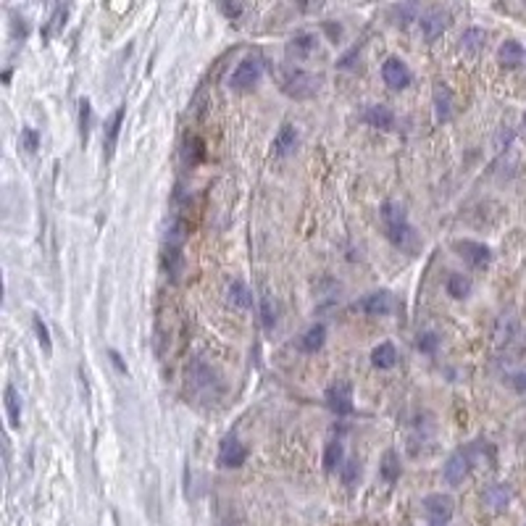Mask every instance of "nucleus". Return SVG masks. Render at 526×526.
Listing matches in <instances>:
<instances>
[{"mask_svg": "<svg viewBox=\"0 0 526 526\" xmlns=\"http://www.w3.org/2000/svg\"><path fill=\"white\" fill-rule=\"evenodd\" d=\"M321 3H324V0H298L300 11H305V14H311V11L321 9Z\"/></svg>", "mask_w": 526, "mask_h": 526, "instance_id": "obj_33", "label": "nucleus"}, {"mask_svg": "<svg viewBox=\"0 0 526 526\" xmlns=\"http://www.w3.org/2000/svg\"><path fill=\"white\" fill-rule=\"evenodd\" d=\"M3 400H6V414H9L11 429H19V426H21V397H19V392H16L14 384L6 387Z\"/></svg>", "mask_w": 526, "mask_h": 526, "instance_id": "obj_17", "label": "nucleus"}, {"mask_svg": "<svg viewBox=\"0 0 526 526\" xmlns=\"http://www.w3.org/2000/svg\"><path fill=\"white\" fill-rule=\"evenodd\" d=\"M371 363L377 366V369H392L397 363V350L392 342H382L379 347H374V353H371Z\"/></svg>", "mask_w": 526, "mask_h": 526, "instance_id": "obj_19", "label": "nucleus"}, {"mask_svg": "<svg viewBox=\"0 0 526 526\" xmlns=\"http://www.w3.org/2000/svg\"><path fill=\"white\" fill-rule=\"evenodd\" d=\"M342 463V445L340 442H329L327 450H324V468L327 471H335Z\"/></svg>", "mask_w": 526, "mask_h": 526, "instance_id": "obj_24", "label": "nucleus"}, {"mask_svg": "<svg viewBox=\"0 0 526 526\" xmlns=\"http://www.w3.org/2000/svg\"><path fill=\"white\" fill-rule=\"evenodd\" d=\"M468 466H471V450H461V453H456V456H450L448 463H445V468H442L445 482H448L450 487H458V484L466 479Z\"/></svg>", "mask_w": 526, "mask_h": 526, "instance_id": "obj_9", "label": "nucleus"}, {"mask_svg": "<svg viewBox=\"0 0 526 526\" xmlns=\"http://www.w3.org/2000/svg\"><path fill=\"white\" fill-rule=\"evenodd\" d=\"M121 121H124V108H116V111H113V116L108 119V124H105V137H103L105 158H111L113 150H116V142H119V132H121Z\"/></svg>", "mask_w": 526, "mask_h": 526, "instance_id": "obj_14", "label": "nucleus"}, {"mask_svg": "<svg viewBox=\"0 0 526 526\" xmlns=\"http://www.w3.org/2000/svg\"><path fill=\"white\" fill-rule=\"evenodd\" d=\"M324 342H327V327H324V324H313V327L298 340V347H300L303 353H316V350L324 347Z\"/></svg>", "mask_w": 526, "mask_h": 526, "instance_id": "obj_15", "label": "nucleus"}, {"mask_svg": "<svg viewBox=\"0 0 526 526\" xmlns=\"http://www.w3.org/2000/svg\"><path fill=\"white\" fill-rule=\"evenodd\" d=\"M508 487H492L490 492H487V503H490L492 508H505V505H508Z\"/></svg>", "mask_w": 526, "mask_h": 526, "instance_id": "obj_25", "label": "nucleus"}, {"mask_svg": "<svg viewBox=\"0 0 526 526\" xmlns=\"http://www.w3.org/2000/svg\"><path fill=\"white\" fill-rule=\"evenodd\" d=\"M248 461V448L237 437H226L219 450V463L224 468H240Z\"/></svg>", "mask_w": 526, "mask_h": 526, "instance_id": "obj_10", "label": "nucleus"}, {"mask_svg": "<svg viewBox=\"0 0 526 526\" xmlns=\"http://www.w3.org/2000/svg\"><path fill=\"white\" fill-rule=\"evenodd\" d=\"M453 251L461 256V258L466 261L471 268H487L492 261V251L482 242H474V240H458L453 242Z\"/></svg>", "mask_w": 526, "mask_h": 526, "instance_id": "obj_4", "label": "nucleus"}, {"mask_svg": "<svg viewBox=\"0 0 526 526\" xmlns=\"http://www.w3.org/2000/svg\"><path fill=\"white\" fill-rule=\"evenodd\" d=\"M382 79L389 90H406L414 77H411V69L400 58H387L382 66Z\"/></svg>", "mask_w": 526, "mask_h": 526, "instance_id": "obj_7", "label": "nucleus"}, {"mask_svg": "<svg viewBox=\"0 0 526 526\" xmlns=\"http://www.w3.org/2000/svg\"><path fill=\"white\" fill-rule=\"evenodd\" d=\"M221 9H224V14L229 19H237L240 16V6L237 3H229V0H221Z\"/></svg>", "mask_w": 526, "mask_h": 526, "instance_id": "obj_32", "label": "nucleus"}, {"mask_svg": "<svg viewBox=\"0 0 526 526\" xmlns=\"http://www.w3.org/2000/svg\"><path fill=\"white\" fill-rule=\"evenodd\" d=\"M382 476L387 482H395L397 476H400V458H397L395 450H387L384 458H382Z\"/></svg>", "mask_w": 526, "mask_h": 526, "instance_id": "obj_23", "label": "nucleus"}, {"mask_svg": "<svg viewBox=\"0 0 526 526\" xmlns=\"http://www.w3.org/2000/svg\"><path fill=\"white\" fill-rule=\"evenodd\" d=\"M79 132H82V140L87 142V135H90V100L79 103Z\"/></svg>", "mask_w": 526, "mask_h": 526, "instance_id": "obj_30", "label": "nucleus"}, {"mask_svg": "<svg viewBox=\"0 0 526 526\" xmlns=\"http://www.w3.org/2000/svg\"><path fill=\"white\" fill-rule=\"evenodd\" d=\"M484 40H487V35H484L482 29H468L461 43H463V48H466V51H476V48H482Z\"/></svg>", "mask_w": 526, "mask_h": 526, "instance_id": "obj_28", "label": "nucleus"}, {"mask_svg": "<svg viewBox=\"0 0 526 526\" xmlns=\"http://www.w3.org/2000/svg\"><path fill=\"white\" fill-rule=\"evenodd\" d=\"M434 108H437V119L448 121L450 111H453V98H450V90L445 85L434 87Z\"/></svg>", "mask_w": 526, "mask_h": 526, "instance_id": "obj_20", "label": "nucleus"}, {"mask_svg": "<svg viewBox=\"0 0 526 526\" xmlns=\"http://www.w3.org/2000/svg\"><path fill=\"white\" fill-rule=\"evenodd\" d=\"M445 290H448L450 298H456V300H463V298H468V293H471V279H468V276H463V274H453L448 279Z\"/></svg>", "mask_w": 526, "mask_h": 526, "instance_id": "obj_21", "label": "nucleus"}, {"mask_svg": "<svg viewBox=\"0 0 526 526\" xmlns=\"http://www.w3.org/2000/svg\"><path fill=\"white\" fill-rule=\"evenodd\" d=\"M35 335H37V340H40V347H43L45 353L51 355V350H53L51 332H48V327H45V321L40 319V316H35Z\"/></svg>", "mask_w": 526, "mask_h": 526, "instance_id": "obj_26", "label": "nucleus"}, {"mask_svg": "<svg viewBox=\"0 0 526 526\" xmlns=\"http://www.w3.org/2000/svg\"><path fill=\"white\" fill-rule=\"evenodd\" d=\"M510 384H513L518 392H526V371H524V374H516V377H510Z\"/></svg>", "mask_w": 526, "mask_h": 526, "instance_id": "obj_34", "label": "nucleus"}, {"mask_svg": "<svg viewBox=\"0 0 526 526\" xmlns=\"http://www.w3.org/2000/svg\"><path fill=\"white\" fill-rule=\"evenodd\" d=\"M108 355H111V361L116 363V369H119V371H127V366H124V361H121V355L116 353V350H111Z\"/></svg>", "mask_w": 526, "mask_h": 526, "instance_id": "obj_36", "label": "nucleus"}, {"mask_svg": "<svg viewBox=\"0 0 526 526\" xmlns=\"http://www.w3.org/2000/svg\"><path fill=\"white\" fill-rule=\"evenodd\" d=\"M261 74H263V61L258 56H248V58H242L237 63V69L232 71V77H229V85L234 90H251L253 85H258Z\"/></svg>", "mask_w": 526, "mask_h": 526, "instance_id": "obj_3", "label": "nucleus"}, {"mask_svg": "<svg viewBox=\"0 0 526 526\" xmlns=\"http://www.w3.org/2000/svg\"><path fill=\"white\" fill-rule=\"evenodd\" d=\"M498 61H500L505 69H516L518 63L524 61V48L518 43H513V40H508V43L500 45V51H498Z\"/></svg>", "mask_w": 526, "mask_h": 526, "instance_id": "obj_18", "label": "nucleus"}, {"mask_svg": "<svg viewBox=\"0 0 526 526\" xmlns=\"http://www.w3.org/2000/svg\"><path fill=\"white\" fill-rule=\"evenodd\" d=\"M419 350H421V353H434V350H437V335H434V332L419 335Z\"/></svg>", "mask_w": 526, "mask_h": 526, "instance_id": "obj_31", "label": "nucleus"}, {"mask_svg": "<svg viewBox=\"0 0 526 526\" xmlns=\"http://www.w3.org/2000/svg\"><path fill=\"white\" fill-rule=\"evenodd\" d=\"M37 145H40V135H37V130L26 127V130L21 132V150H24V153H35Z\"/></svg>", "mask_w": 526, "mask_h": 526, "instance_id": "obj_27", "label": "nucleus"}, {"mask_svg": "<svg viewBox=\"0 0 526 526\" xmlns=\"http://www.w3.org/2000/svg\"><path fill=\"white\" fill-rule=\"evenodd\" d=\"M355 474H358V463H347V468H345V482H347V484L353 482Z\"/></svg>", "mask_w": 526, "mask_h": 526, "instance_id": "obj_35", "label": "nucleus"}, {"mask_svg": "<svg viewBox=\"0 0 526 526\" xmlns=\"http://www.w3.org/2000/svg\"><path fill=\"white\" fill-rule=\"evenodd\" d=\"M448 26H450L448 11L434 9V11H429V14H424L421 16V32H424V40H426V43H434V40H437Z\"/></svg>", "mask_w": 526, "mask_h": 526, "instance_id": "obj_11", "label": "nucleus"}, {"mask_svg": "<svg viewBox=\"0 0 526 526\" xmlns=\"http://www.w3.org/2000/svg\"><path fill=\"white\" fill-rule=\"evenodd\" d=\"M363 121H366L369 127H374V130L389 132L395 127V113L389 111L387 105H371V108H366V113H363Z\"/></svg>", "mask_w": 526, "mask_h": 526, "instance_id": "obj_12", "label": "nucleus"}, {"mask_svg": "<svg viewBox=\"0 0 526 526\" xmlns=\"http://www.w3.org/2000/svg\"><path fill=\"white\" fill-rule=\"evenodd\" d=\"M382 221H384V232H387L389 242L406 253L419 251V237H416V229L408 224L406 208L400 203H384L382 206Z\"/></svg>", "mask_w": 526, "mask_h": 526, "instance_id": "obj_1", "label": "nucleus"}, {"mask_svg": "<svg viewBox=\"0 0 526 526\" xmlns=\"http://www.w3.org/2000/svg\"><path fill=\"white\" fill-rule=\"evenodd\" d=\"M424 510H426L431 526H445L453 518L456 503L450 495H429V498H424Z\"/></svg>", "mask_w": 526, "mask_h": 526, "instance_id": "obj_5", "label": "nucleus"}, {"mask_svg": "<svg viewBox=\"0 0 526 526\" xmlns=\"http://www.w3.org/2000/svg\"><path fill=\"white\" fill-rule=\"evenodd\" d=\"M524 130H526V113H524Z\"/></svg>", "mask_w": 526, "mask_h": 526, "instance_id": "obj_37", "label": "nucleus"}, {"mask_svg": "<svg viewBox=\"0 0 526 526\" xmlns=\"http://www.w3.org/2000/svg\"><path fill=\"white\" fill-rule=\"evenodd\" d=\"M229 300H232L237 308H251V305H253V293L245 285H242L240 279H234L232 285H229Z\"/></svg>", "mask_w": 526, "mask_h": 526, "instance_id": "obj_22", "label": "nucleus"}, {"mask_svg": "<svg viewBox=\"0 0 526 526\" xmlns=\"http://www.w3.org/2000/svg\"><path fill=\"white\" fill-rule=\"evenodd\" d=\"M327 406L340 416L353 414V387L347 382H335L327 389Z\"/></svg>", "mask_w": 526, "mask_h": 526, "instance_id": "obj_6", "label": "nucleus"}, {"mask_svg": "<svg viewBox=\"0 0 526 526\" xmlns=\"http://www.w3.org/2000/svg\"><path fill=\"white\" fill-rule=\"evenodd\" d=\"M321 79L308 74L303 69H285L279 74V87L285 90V95L295 98V100H305V98H313L319 93Z\"/></svg>", "mask_w": 526, "mask_h": 526, "instance_id": "obj_2", "label": "nucleus"}, {"mask_svg": "<svg viewBox=\"0 0 526 526\" xmlns=\"http://www.w3.org/2000/svg\"><path fill=\"white\" fill-rule=\"evenodd\" d=\"M313 51H316V37L308 35V32H300V35H295L293 40L287 43V56L295 61L308 58Z\"/></svg>", "mask_w": 526, "mask_h": 526, "instance_id": "obj_13", "label": "nucleus"}, {"mask_svg": "<svg viewBox=\"0 0 526 526\" xmlns=\"http://www.w3.org/2000/svg\"><path fill=\"white\" fill-rule=\"evenodd\" d=\"M261 316H263V327L271 329L276 324V308H274V300L271 298H263L261 300Z\"/></svg>", "mask_w": 526, "mask_h": 526, "instance_id": "obj_29", "label": "nucleus"}, {"mask_svg": "<svg viewBox=\"0 0 526 526\" xmlns=\"http://www.w3.org/2000/svg\"><path fill=\"white\" fill-rule=\"evenodd\" d=\"M295 145H298V130H295L293 124H285L282 130H279V135H276L274 140V153L279 158L290 156L295 150Z\"/></svg>", "mask_w": 526, "mask_h": 526, "instance_id": "obj_16", "label": "nucleus"}, {"mask_svg": "<svg viewBox=\"0 0 526 526\" xmlns=\"http://www.w3.org/2000/svg\"><path fill=\"white\" fill-rule=\"evenodd\" d=\"M395 308V300L389 293H371L363 295L361 300L355 303V311L366 313V316H387Z\"/></svg>", "mask_w": 526, "mask_h": 526, "instance_id": "obj_8", "label": "nucleus"}]
</instances>
